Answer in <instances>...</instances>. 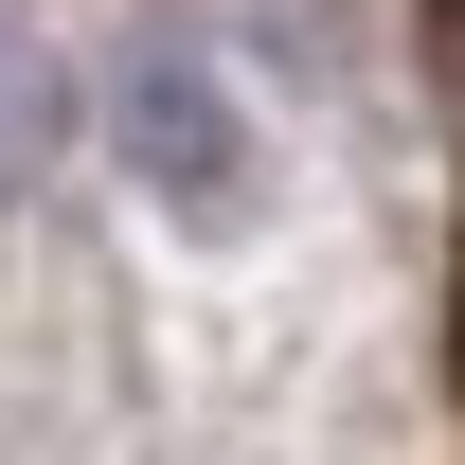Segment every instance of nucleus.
<instances>
[{"label": "nucleus", "mask_w": 465, "mask_h": 465, "mask_svg": "<svg viewBox=\"0 0 465 465\" xmlns=\"http://www.w3.org/2000/svg\"><path fill=\"white\" fill-rule=\"evenodd\" d=\"M108 143L162 179L179 215H232V197H251V108H232L197 54H125L108 72Z\"/></svg>", "instance_id": "f257e3e1"}, {"label": "nucleus", "mask_w": 465, "mask_h": 465, "mask_svg": "<svg viewBox=\"0 0 465 465\" xmlns=\"http://www.w3.org/2000/svg\"><path fill=\"white\" fill-rule=\"evenodd\" d=\"M36 162V72H18V36H0V179Z\"/></svg>", "instance_id": "f03ea898"}]
</instances>
